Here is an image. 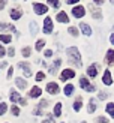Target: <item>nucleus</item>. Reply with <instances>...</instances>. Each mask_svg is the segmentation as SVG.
<instances>
[{
	"mask_svg": "<svg viewBox=\"0 0 114 123\" xmlns=\"http://www.w3.org/2000/svg\"><path fill=\"white\" fill-rule=\"evenodd\" d=\"M83 107V101H81V98H77V101L74 102V111H80Z\"/></svg>",
	"mask_w": 114,
	"mask_h": 123,
	"instance_id": "23",
	"label": "nucleus"
},
{
	"mask_svg": "<svg viewBox=\"0 0 114 123\" xmlns=\"http://www.w3.org/2000/svg\"><path fill=\"white\" fill-rule=\"evenodd\" d=\"M110 42H111V44H113V45H114V33H113V35H111V36H110Z\"/></svg>",
	"mask_w": 114,
	"mask_h": 123,
	"instance_id": "42",
	"label": "nucleus"
},
{
	"mask_svg": "<svg viewBox=\"0 0 114 123\" xmlns=\"http://www.w3.org/2000/svg\"><path fill=\"white\" fill-rule=\"evenodd\" d=\"M72 15H74L75 18H83L84 15H86V8H84V6H81V5L75 6V8L72 9Z\"/></svg>",
	"mask_w": 114,
	"mask_h": 123,
	"instance_id": "3",
	"label": "nucleus"
},
{
	"mask_svg": "<svg viewBox=\"0 0 114 123\" xmlns=\"http://www.w3.org/2000/svg\"><path fill=\"white\" fill-rule=\"evenodd\" d=\"M80 29H81V32L86 35V36H90V35H92V27H90L89 24H86V23H80Z\"/></svg>",
	"mask_w": 114,
	"mask_h": 123,
	"instance_id": "11",
	"label": "nucleus"
},
{
	"mask_svg": "<svg viewBox=\"0 0 114 123\" xmlns=\"http://www.w3.org/2000/svg\"><path fill=\"white\" fill-rule=\"evenodd\" d=\"M53 122H54L53 117H51V119H48V120H44V123H53Z\"/></svg>",
	"mask_w": 114,
	"mask_h": 123,
	"instance_id": "43",
	"label": "nucleus"
},
{
	"mask_svg": "<svg viewBox=\"0 0 114 123\" xmlns=\"http://www.w3.org/2000/svg\"><path fill=\"white\" fill-rule=\"evenodd\" d=\"M47 104H48V102H47L45 99H42V101L39 102V107L35 110V114H41V110H42V108H45V107H47Z\"/></svg>",
	"mask_w": 114,
	"mask_h": 123,
	"instance_id": "25",
	"label": "nucleus"
},
{
	"mask_svg": "<svg viewBox=\"0 0 114 123\" xmlns=\"http://www.w3.org/2000/svg\"><path fill=\"white\" fill-rule=\"evenodd\" d=\"M74 77H75V71L74 69H65L62 72V75H60V80H62V81H66V80L74 78Z\"/></svg>",
	"mask_w": 114,
	"mask_h": 123,
	"instance_id": "6",
	"label": "nucleus"
},
{
	"mask_svg": "<svg viewBox=\"0 0 114 123\" xmlns=\"http://www.w3.org/2000/svg\"><path fill=\"white\" fill-rule=\"evenodd\" d=\"M9 93H11V101H12V102H21V96H20V93H17L15 90H11Z\"/></svg>",
	"mask_w": 114,
	"mask_h": 123,
	"instance_id": "17",
	"label": "nucleus"
},
{
	"mask_svg": "<svg viewBox=\"0 0 114 123\" xmlns=\"http://www.w3.org/2000/svg\"><path fill=\"white\" fill-rule=\"evenodd\" d=\"M74 90L75 89H74V86H72V84H66L65 86V95L66 96H71L72 93H74Z\"/></svg>",
	"mask_w": 114,
	"mask_h": 123,
	"instance_id": "22",
	"label": "nucleus"
},
{
	"mask_svg": "<svg viewBox=\"0 0 114 123\" xmlns=\"http://www.w3.org/2000/svg\"><path fill=\"white\" fill-rule=\"evenodd\" d=\"M60 63H62V60H60V59H57L56 62H54V63L51 65V69H50V72L51 74H56V71H57V68L60 66Z\"/></svg>",
	"mask_w": 114,
	"mask_h": 123,
	"instance_id": "24",
	"label": "nucleus"
},
{
	"mask_svg": "<svg viewBox=\"0 0 114 123\" xmlns=\"http://www.w3.org/2000/svg\"><path fill=\"white\" fill-rule=\"evenodd\" d=\"M98 98H99V99H102V101H104V99H107V98H108V93H105V92H101Z\"/></svg>",
	"mask_w": 114,
	"mask_h": 123,
	"instance_id": "36",
	"label": "nucleus"
},
{
	"mask_svg": "<svg viewBox=\"0 0 114 123\" xmlns=\"http://www.w3.org/2000/svg\"><path fill=\"white\" fill-rule=\"evenodd\" d=\"M44 45H45V41L44 39H39L38 42H36V51H41L42 48H44Z\"/></svg>",
	"mask_w": 114,
	"mask_h": 123,
	"instance_id": "28",
	"label": "nucleus"
},
{
	"mask_svg": "<svg viewBox=\"0 0 114 123\" xmlns=\"http://www.w3.org/2000/svg\"><path fill=\"white\" fill-rule=\"evenodd\" d=\"M45 56H47V57H51V56H53V51H51V50H47V51H45Z\"/></svg>",
	"mask_w": 114,
	"mask_h": 123,
	"instance_id": "39",
	"label": "nucleus"
},
{
	"mask_svg": "<svg viewBox=\"0 0 114 123\" xmlns=\"http://www.w3.org/2000/svg\"><path fill=\"white\" fill-rule=\"evenodd\" d=\"M29 29H30V32H32V35H36L38 33V24H36L35 21H32L29 24Z\"/></svg>",
	"mask_w": 114,
	"mask_h": 123,
	"instance_id": "27",
	"label": "nucleus"
},
{
	"mask_svg": "<svg viewBox=\"0 0 114 123\" xmlns=\"http://www.w3.org/2000/svg\"><path fill=\"white\" fill-rule=\"evenodd\" d=\"M18 66H20L21 69L24 71V75H26V77H30V75H32V71H30V65H29V63H26V62H21V63H18Z\"/></svg>",
	"mask_w": 114,
	"mask_h": 123,
	"instance_id": "10",
	"label": "nucleus"
},
{
	"mask_svg": "<svg viewBox=\"0 0 114 123\" xmlns=\"http://www.w3.org/2000/svg\"><path fill=\"white\" fill-rule=\"evenodd\" d=\"M68 32L72 35V36H75V38H77V36H78V30L75 29V27H69V30H68Z\"/></svg>",
	"mask_w": 114,
	"mask_h": 123,
	"instance_id": "31",
	"label": "nucleus"
},
{
	"mask_svg": "<svg viewBox=\"0 0 114 123\" xmlns=\"http://www.w3.org/2000/svg\"><path fill=\"white\" fill-rule=\"evenodd\" d=\"M5 54H6V51H5V48H3L2 45H0V57H3Z\"/></svg>",
	"mask_w": 114,
	"mask_h": 123,
	"instance_id": "38",
	"label": "nucleus"
},
{
	"mask_svg": "<svg viewBox=\"0 0 114 123\" xmlns=\"http://www.w3.org/2000/svg\"><path fill=\"white\" fill-rule=\"evenodd\" d=\"M48 5L54 6V8H59V6H60V2H57V0H56V2H54V0H50V2H48Z\"/></svg>",
	"mask_w": 114,
	"mask_h": 123,
	"instance_id": "35",
	"label": "nucleus"
},
{
	"mask_svg": "<svg viewBox=\"0 0 114 123\" xmlns=\"http://www.w3.org/2000/svg\"><path fill=\"white\" fill-rule=\"evenodd\" d=\"M14 53H15V51H14V48L11 47V48H9V51H8V54H9V56L12 57V56H14Z\"/></svg>",
	"mask_w": 114,
	"mask_h": 123,
	"instance_id": "40",
	"label": "nucleus"
},
{
	"mask_svg": "<svg viewBox=\"0 0 114 123\" xmlns=\"http://www.w3.org/2000/svg\"><path fill=\"white\" fill-rule=\"evenodd\" d=\"M87 111H89L90 114L96 111V101H95V99H90V101H89V107H87Z\"/></svg>",
	"mask_w": 114,
	"mask_h": 123,
	"instance_id": "19",
	"label": "nucleus"
},
{
	"mask_svg": "<svg viewBox=\"0 0 114 123\" xmlns=\"http://www.w3.org/2000/svg\"><path fill=\"white\" fill-rule=\"evenodd\" d=\"M5 5H6V2H0V9H3Z\"/></svg>",
	"mask_w": 114,
	"mask_h": 123,
	"instance_id": "44",
	"label": "nucleus"
},
{
	"mask_svg": "<svg viewBox=\"0 0 114 123\" xmlns=\"http://www.w3.org/2000/svg\"><path fill=\"white\" fill-rule=\"evenodd\" d=\"M80 86H81V89H84L86 92H95V90H96V87L89 83V80H87L86 77H81V78H80Z\"/></svg>",
	"mask_w": 114,
	"mask_h": 123,
	"instance_id": "2",
	"label": "nucleus"
},
{
	"mask_svg": "<svg viewBox=\"0 0 114 123\" xmlns=\"http://www.w3.org/2000/svg\"><path fill=\"white\" fill-rule=\"evenodd\" d=\"M83 123H86V122H83Z\"/></svg>",
	"mask_w": 114,
	"mask_h": 123,
	"instance_id": "45",
	"label": "nucleus"
},
{
	"mask_svg": "<svg viewBox=\"0 0 114 123\" xmlns=\"http://www.w3.org/2000/svg\"><path fill=\"white\" fill-rule=\"evenodd\" d=\"M41 93H42V90L39 87H33L32 90L29 92V96L30 98H38V96H41Z\"/></svg>",
	"mask_w": 114,
	"mask_h": 123,
	"instance_id": "16",
	"label": "nucleus"
},
{
	"mask_svg": "<svg viewBox=\"0 0 114 123\" xmlns=\"http://www.w3.org/2000/svg\"><path fill=\"white\" fill-rule=\"evenodd\" d=\"M57 21H60V23H68L69 21V17H68V14H66V12H59V14H57Z\"/></svg>",
	"mask_w": 114,
	"mask_h": 123,
	"instance_id": "13",
	"label": "nucleus"
},
{
	"mask_svg": "<svg viewBox=\"0 0 114 123\" xmlns=\"http://www.w3.org/2000/svg\"><path fill=\"white\" fill-rule=\"evenodd\" d=\"M15 84H17V87H20V89H26L27 87V83L24 81L23 78H20V77L15 80Z\"/></svg>",
	"mask_w": 114,
	"mask_h": 123,
	"instance_id": "20",
	"label": "nucleus"
},
{
	"mask_svg": "<svg viewBox=\"0 0 114 123\" xmlns=\"http://www.w3.org/2000/svg\"><path fill=\"white\" fill-rule=\"evenodd\" d=\"M11 36L9 35H0V41H2V42H5V44H9V42H11Z\"/></svg>",
	"mask_w": 114,
	"mask_h": 123,
	"instance_id": "29",
	"label": "nucleus"
},
{
	"mask_svg": "<svg viewBox=\"0 0 114 123\" xmlns=\"http://www.w3.org/2000/svg\"><path fill=\"white\" fill-rule=\"evenodd\" d=\"M23 56H24V57H29V56H30V48H29V47H26V48L23 50Z\"/></svg>",
	"mask_w": 114,
	"mask_h": 123,
	"instance_id": "33",
	"label": "nucleus"
},
{
	"mask_svg": "<svg viewBox=\"0 0 114 123\" xmlns=\"http://www.w3.org/2000/svg\"><path fill=\"white\" fill-rule=\"evenodd\" d=\"M0 30H11V32L17 33V30L14 26H11V24H6V23H0Z\"/></svg>",
	"mask_w": 114,
	"mask_h": 123,
	"instance_id": "18",
	"label": "nucleus"
},
{
	"mask_svg": "<svg viewBox=\"0 0 114 123\" xmlns=\"http://www.w3.org/2000/svg\"><path fill=\"white\" fill-rule=\"evenodd\" d=\"M68 53V57L71 59V62H74L77 66H81V56H80V51H78L77 47H71L66 50Z\"/></svg>",
	"mask_w": 114,
	"mask_h": 123,
	"instance_id": "1",
	"label": "nucleus"
},
{
	"mask_svg": "<svg viewBox=\"0 0 114 123\" xmlns=\"http://www.w3.org/2000/svg\"><path fill=\"white\" fill-rule=\"evenodd\" d=\"M102 83H104L105 86H111V84H113V77H111L110 69H105L104 77H102Z\"/></svg>",
	"mask_w": 114,
	"mask_h": 123,
	"instance_id": "8",
	"label": "nucleus"
},
{
	"mask_svg": "<svg viewBox=\"0 0 114 123\" xmlns=\"http://www.w3.org/2000/svg\"><path fill=\"white\" fill-rule=\"evenodd\" d=\"M98 71H99V65L98 63H93V65H90L87 68V75L90 78H95L96 75H98Z\"/></svg>",
	"mask_w": 114,
	"mask_h": 123,
	"instance_id": "5",
	"label": "nucleus"
},
{
	"mask_svg": "<svg viewBox=\"0 0 114 123\" xmlns=\"http://www.w3.org/2000/svg\"><path fill=\"white\" fill-rule=\"evenodd\" d=\"M47 92H48V93H51V95H57L59 92H60V89H59V86L56 83H48L47 84Z\"/></svg>",
	"mask_w": 114,
	"mask_h": 123,
	"instance_id": "9",
	"label": "nucleus"
},
{
	"mask_svg": "<svg viewBox=\"0 0 114 123\" xmlns=\"http://www.w3.org/2000/svg\"><path fill=\"white\" fill-rule=\"evenodd\" d=\"M98 122H99V123H108V117H104V116H99V117H98Z\"/></svg>",
	"mask_w": 114,
	"mask_h": 123,
	"instance_id": "34",
	"label": "nucleus"
},
{
	"mask_svg": "<svg viewBox=\"0 0 114 123\" xmlns=\"http://www.w3.org/2000/svg\"><path fill=\"white\" fill-rule=\"evenodd\" d=\"M44 78H45V74L44 72H38V74H36V81H42Z\"/></svg>",
	"mask_w": 114,
	"mask_h": 123,
	"instance_id": "30",
	"label": "nucleus"
},
{
	"mask_svg": "<svg viewBox=\"0 0 114 123\" xmlns=\"http://www.w3.org/2000/svg\"><path fill=\"white\" fill-rule=\"evenodd\" d=\"M12 71H14V69H12V68H9V71H8V78L12 77Z\"/></svg>",
	"mask_w": 114,
	"mask_h": 123,
	"instance_id": "41",
	"label": "nucleus"
},
{
	"mask_svg": "<svg viewBox=\"0 0 114 123\" xmlns=\"http://www.w3.org/2000/svg\"><path fill=\"white\" fill-rule=\"evenodd\" d=\"M60 114H62V102H57L56 107H54V116L60 117Z\"/></svg>",
	"mask_w": 114,
	"mask_h": 123,
	"instance_id": "21",
	"label": "nucleus"
},
{
	"mask_svg": "<svg viewBox=\"0 0 114 123\" xmlns=\"http://www.w3.org/2000/svg\"><path fill=\"white\" fill-rule=\"evenodd\" d=\"M12 114H14V116H18V114H20V110H18L17 107H14V108H12Z\"/></svg>",
	"mask_w": 114,
	"mask_h": 123,
	"instance_id": "37",
	"label": "nucleus"
},
{
	"mask_svg": "<svg viewBox=\"0 0 114 123\" xmlns=\"http://www.w3.org/2000/svg\"><path fill=\"white\" fill-rule=\"evenodd\" d=\"M107 113L111 116V117L114 119V102H110V104H107Z\"/></svg>",
	"mask_w": 114,
	"mask_h": 123,
	"instance_id": "26",
	"label": "nucleus"
},
{
	"mask_svg": "<svg viewBox=\"0 0 114 123\" xmlns=\"http://www.w3.org/2000/svg\"><path fill=\"white\" fill-rule=\"evenodd\" d=\"M33 9H35V14H38V15H44L48 11L47 5H44V3H33Z\"/></svg>",
	"mask_w": 114,
	"mask_h": 123,
	"instance_id": "4",
	"label": "nucleus"
},
{
	"mask_svg": "<svg viewBox=\"0 0 114 123\" xmlns=\"http://www.w3.org/2000/svg\"><path fill=\"white\" fill-rule=\"evenodd\" d=\"M53 32V20L50 17H47L44 20V33H51Z\"/></svg>",
	"mask_w": 114,
	"mask_h": 123,
	"instance_id": "7",
	"label": "nucleus"
},
{
	"mask_svg": "<svg viewBox=\"0 0 114 123\" xmlns=\"http://www.w3.org/2000/svg\"><path fill=\"white\" fill-rule=\"evenodd\" d=\"M90 12H92V17L95 18V20H102V12H101V9L92 8V9H90Z\"/></svg>",
	"mask_w": 114,
	"mask_h": 123,
	"instance_id": "14",
	"label": "nucleus"
},
{
	"mask_svg": "<svg viewBox=\"0 0 114 123\" xmlns=\"http://www.w3.org/2000/svg\"><path fill=\"white\" fill-rule=\"evenodd\" d=\"M6 110H8V105H6V104H0V116L5 114Z\"/></svg>",
	"mask_w": 114,
	"mask_h": 123,
	"instance_id": "32",
	"label": "nucleus"
},
{
	"mask_svg": "<svg viewBox=\"0 0 114 123\" xmlns=\"http://www.w3.org/2000/svg\"><path fill=\"white\" fill-rule=\"evenodd\" d=\"M21 15H23V12H21V9H12L11 11V18L12 20H20L21 18Z\"/></svg>",
	"mask_w": 114,
	"mask_h": 123,
	"instance_id": "15",
	"label": "nucleus"
},
{
	"mask_svg": "<svg viewBox=\"0 0 114 123\" xmlns=\"http://www.w3.org/2000/svg\"><path fill=\"white\" fill-rule=\"evenodd\" d=\"M105 60L108 65H114V50H108L105 54Z\"/></svg>",
	"mask_w": 114,
	"mask_h": 123,
	"instance_id": "12",
	"label": "nucleus"
}]
</instances>
